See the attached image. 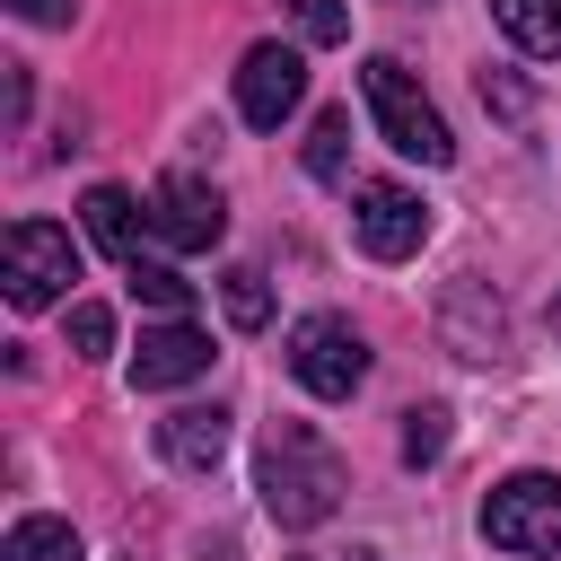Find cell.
I'll use <instances>...</instances> for the list:
<instances>
[{"label":"cell","instance_id":"6da1fadb","mask_svg":"<svg viewBox=\"0 0 561 561\" xmlns=\"http://www.w3.org/2000/svg\"><path fill=\"white\" fill-rule=\"evenodd\" d=\"M254 491H263V508H272L280 526H324V517L342 508L351 473H342V456H333L324 430H307V421H272V430H263Z\"/></svg>","mask_w":561,"mask_h":561},{"label":"cell","instance_id":"9a60e30c","mask_svg":"<svg viewBox=\"0 0 561 561\" xmlns=\"http://www.w3.org/2000/svg\"><path fill=\"white\" fill-rule=\"evenodd\" d=\"M123 272H131V298H140V307H158V316H184V307H193V280H184L175 263L140 254V263H123Z\"/></svg>","mask_w":561,"mask_h":561},{"label":"cell","instance_id":"44dd1931","mask_svg":"<svg viewBox=\"0 0 561 561\" xmlns=\"http://www.w3.org/2000/svg\"><path fill=\"white\" fill-rule=\"evenodd\" d=\"M482 105H500V114H526V88H517V79H491V70H482Z\"/></svg>","mask_w":561,"mask_h":561},{"label":"cell","instance_id":"8fae6325","mask_svg":"<svg viewBox=\"0 0 561 561\" xmlns=\"http://www.w3.org/2000/svg\"><path fill=\"white\" fill-rule=\"evenodd\" d=\"M79 210H88V237H96V245H105L114 263H140V228H149V210H140V202H131L123 184H96V193H88Z\"/></svg>","mask_w":561,"mask_h":561},{"label":"cell","instance_id":"d6986e66","mask_svg":"<svg viewBox=\"0 0 561 561\" xmlns=\"http://www.w3.org/2000/svg\"><path fill=\"white\" fill-rule=\"evenodd\" d=\"M289 18H298L307 44H342V35H351V9H342V0H289Z\"/></svg>","mask_w":561,"mask_h":561},{"label":"cell","instance_id":"4fadbf2b","mask_svg":"<svg viewBox=\"0 0 561 561\" xmlns=\"http://www.w3.org/2000/svg\"><path fill=\"white\" fill-rule=\"evenodd\" d=\"M307 175L316 184H351V105H324L307 131Z\"/></svg>","mask_w":561,"mask_h":561},{"label":"cell","instance_id":"7a4b0ae2","mask_svg":"<svg viewBox=\"0 0 561 561\" xmlns=\"http://www.w3.org/2000/svg\"><path fill=\"white\" fill-rule=\"evenodd\" d=\"M359 96H368V123L386 131V149H403V158H421V167H447V158H456L438 105L421 96V79H412L394 53H368V61H359Z\"/></svg>","mask_w":561,"mask_h":561},{"label":"cell","instance_id":"8992f818","mask_svg":"<svg viewBox=\"0 0 561 561\" xmlns=\"http://www.w3.org/2000/svg\"><path fill=\"white\" fill-rule=\"evenodd\" d=\"M298 105H307V53L298 44H254L237 61V114L254 131H280Z\"/></svg>","mask_w":561,"mask_h":561},{"label":"cell","instance_id":"5bb4252c","mask_svg":"<svg viewBox=\"0 0 561 561\" xmlns=\"http://www.w3.org/2000/svg\"><path fill=\"white\" fill-rule=\"evenodd\" d=\"M0 561H79V526L70 517H18Z\"/></svg>","mask_w":561,"mask_h":561},{"label":"cell","instance_id":"ffe728a7","mask_svg":"<svg viewBox=\"0 0 561 561\" xmlns=\"http://www.w3.org/2000/svg\"><path fill=\"white\" fill-rule=\"evenodd\" d=\"M9 9H18L26 26H70V9H79V0H9Z\"/></svg>","mask_w":561,"mask_h":561},{"label":"cell","instance_id":"2e32d148","mask_svg":"<svg viewBox=\"0 0 561 561\" xmlns=\"http://www.w3.org/2000/svg\"><path fill=\"white\" fill-rule=\"evenodd\" d=\"M219 298H228V324H237V333H263V324H272V280H263L254 263H237V272L219 280Z\"/></svg>","mask_w":561,"mask_h":561},{"label":"cell","instance_id":"5b68a950","mask_svg":"<svg viewBox=\"0 0 561 561\" xmlns=\"http://www.w3.org/2000/svg\"><path fill=\"white\" fill-rule=\"evenodd\" d=\"M482 535L500 552H526V561L561 552V473H508L482 500Z\"/></svg>","mask_w":561,"mask_h":561},{"label":"cell","instance_id":"277c9868","mask_svg":"<svg viewBox=\"0 0 561 561\" xmlns=\"http://www.w3.org/2000/svg\"><path fill=\"white\" fill-rule=\"evenodd\" d=\"M289 377L316 394V403H351L368 386V342L351 316H298L289 324Z\"/></svg>","mask_w":561,"mask_h":561},{"label":"cell","instance_id":"7c38bea8","mask_svg":"<svg viewBox=\"0 0 561 561\" xmlns=\"http://www.w3.org/2000/svg\"><path fill=\"white\" fill-rule=\"evenodd\" d=\"M491 18L526 61H561V0H491Z\"/></svg>","mask_w":561,"mask_h":561},{"label":"cell","instance_id":"7402d4cb","mask_svg":"<svg viewBox=\"0 0 561 561\" xmlns=\"http://www.w3.org/2000/svg\"><path fill=\"white\" fill-rule=\"evenodd\" d=\"M552 342H561V298H552Z\"/></svg>","mask_w":561,"mask_h":561},{"label":"cell","instance_id":"9c48e42d","mask_svg":"<svg viewBox=\"0 0 561 561\" xmlns=\"http://www.w3.org/2000/svg\"><path fill=\"white\" fill-rule=\"evenodd\" d=\"M210 359H219V351H210V333H202V324H184V316H167V324H149V333H140V351H131V386H140V394H167V386H193Z\"/></svg>","mask_w":561,"mask_h":561},{"label":"cell","instance_id":"ac0fdd59","mask_svg":"<svg viewBox=\"0 0 561 561\" xmlns=\"http://www.w3.org/2000/svg\"><path fill=\"white\" fill-rule=\"evenodd\" d=\"M70 351H79V359H105V351H114V316H105L96 298L70 307Z\"/></svg>","mask_w":561,"mask_h":561},{"label":"cell","instance_id":"ba28073f","mask_svg":"<svg viewBox=\"0 0 561 561\" xmlns=\"http://www.w3.org/2000/svg\"><path fill=\"white\" fill-rule=\"evenodd\" d=\"M351 228H359V245H368L377 263H403V254H421V237H430V202H421L412 184H359V193H351Z\"/></svg>","mask_w":561,"mask_h":561},{"label":"cell","instance_id":"30bf717a","mask_svg":"<svg viewBox=\"0 0 561 561\" xmlns=\"http://www.w3.org/2000/svg\"><path fill=\"white\" fill-rule=\"evenodd\" d=\"M158 456L184 465V473H210V465L228 456V412H219V403H184V412H167V421H158Z\"/></svg>","mask_w":561,"mask_h":561},{"label":"cell","instance_id":"e0dca14e","mask_svg":"<svg viewBox=\"0 0 561 561\" xmlns=\"http://www.w3.org/2000/svg\"><path fill=\"white\" fill-rule=\"evenodd\" d=\"M438 456H447V412L438 403L403 412V465H438Z\"/></svg>","mask_w":561,"mask_h":561},{"label":"cell","instance_id":"3957f363","mask_svg":"<svg viewBox=\"0 0 561 561\" xmlns=\"http://www.w3.org/2000/svg\"><path fill=\"white\" fill-rule=\"evenodd\" d=\"M70 280H79L70 228H53V219H9V237H0V289H9V307L35 316V307L70 298Z\"/></svg>","mask_w":561,"mask_h":561},{"label":"cell","instance_id":"52a82bcc","mask_svg":"<svg viewBox=\"0 0 561 561\" xmlns=\"http://www.w3.org/2000/svg\"><path fill=\"white\" fill-rule=\"evenodd\" d=\"M149 228L175 245V254H210L219 237H228V202H219V184H202V175H158L149 184Z\"/></svg>","mask_w":561,"mask_h":561}]
</instances>
